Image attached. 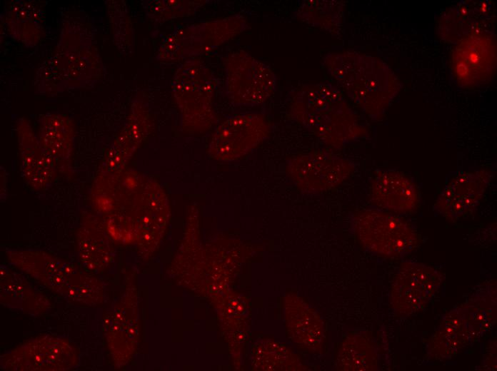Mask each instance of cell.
<instances>
[{"instance_id": "cell-1", "label": "cell", "mask_w": 497, "mask_h": 371, "mask_svg": "<svg viewBox=\"0 0 497 371\" xmlns=\"http://www.w3.org/2000/svg\"><path fill=\"white\" fill-rule=\"evenodd\" d=\"M288 103L292 118L326 144L338 147L360 135L356 116L330 83L303 86L291 93Z\"/></svg>"}, {"instance_id": "cell-2", "label": "cell", "mask_w": 497, "mask_h": 371, "mask_svg": "<svg viewBox=\"0 0 497 371\" xmlns=\"http://www.w3.org/2000/svg\"><path fill=\"white\" fill-rule=\"evenodd\" d=\"M326 73L370 116H376L388 101L383 87V64L355 53L329 54L322 59Z\"/></svg>"}, {"instance_id": "cell-3", "label": "cell", "mask_w": 497, "mask_h": 371, "mask_svg": "<svg viewBox=\"0 0 497 371\" xmlns=\"http://www.w3.org/2000/svg\"><path fill=\"white\" fill-rule=\"evenodd\" d=\"M355 230L366 249L384 257H401L413 251L419 243L411 223L379 210L359 212L355 218Z\"/></svg>"}, {"instance_id": "cell-4", "label": "cell", "mask_w": 497, "mask_h": 371, "mask_svg": "<svg viewBox=\"0 0 497 371\" xmlns=\"http://www.w3.org/2000/svg\"><path fill=\"white\" fill-rule=\"evenodd\" d=\"M353 170L348 160L322 149L293 156L286 165V171L296 186L309 193H323L337 187Z\"/></svg>"}, {"instance_id": "cell-5", "label": "cell", "mask_w": 497, "mask_h": 371, "mask_svg": "<svg viewBox=\"0 0 497 371\" xmlns=\"http://www.w3.org/2000/svg\"><path fill=\"white\" fill-rule=\"evenodd\" d=\"M78 363V350L71 342L48 335L24 342L1 357V367L7 370H65Z\"/></svg>"}, {"instance_id": "cell-6", "label": "cell", "mask_w": 497, "mask_h": 371, "mask_svg": "<svg viewBox=\"0 0 497 371\" xmlns=\"http://www.w3.org/2000/svg\"><path fill=\"white\" fill-rule=\"evenodd\" d=\"M226 72L229 96L236 103H260L276 91L277 80L273 71L245 52L231 56Z\"/></svg>"}, {"instance_id": "cell-7", "label": "cell", "mask_w": 497, "mask_h": 371, "mask_svg": "<svg viewBox=\"0 0 497 371\" xmlns=\"http://www.w3.org/2000/svg\"><path fill=\"white\" fill-rule=\"evenodd\" d=\"M442 275L436 269L418 263H401L392 285L391 300L399 315H410L422 310L439 289Z\"/></svg>"}, {"instance_id": "cell-8", "label": "cell", "mask_w": 497, "mask_h": 371, "mask_svg": "<svg viewBox=\"0 0 497 371\" xmlns=\"http://www.w3.org/2000/svg\"><path fill=\"white\" fill-rule=\"evenodd\" d=\"M268 133V125L260 113L231 117L216 130L210 146L212 157L222 161L239 158L256 147Z\"/></svg>"}, {"instance_id": "cell-9", "label": "cell", "mask_w": 497, "mask_h": 371, "mask_svg": "<svg viewBox=\"0 0 497 371\" xmlns=\"http://www.w3.org/2000/svg\"><path fill=\"white\" fill-rule=\"evenodd\" d=\"M486 171L457 174L438 195L434 210L448 220H457L474 210L491 180Z\"/></svg>"}, {"instance_id": "cell-10", "label": "cell", "mask_w": 497, "mask_h": 371, "mask_svg": "<svg viewBox=\"0 0 497 371\" xmlns=\"http://www.w3.org/2000/svg\"><path fill=\"white\" fill-rule=\"evenodd\" d=\"M11 262L48 288L66 297L69 286L79 272L75 265L41 250L7 251Z\"/></svg>"}, {"instance_id": "cell-11", "label": "cell", "mask_w": 497, "mask_h": 371, "mask_svg": "<svg viewBox=\"0 0 497 371\" xmlns=\"http://www.w3.org/2000/svg\"><path fill=\"white\" fill-rule=\"evenodd\" d=\"M453 61V72L460 82L468 86L478 84L494 71V44L488 36H470L457 46Z\"/></svg>"}, {"instance_id": "cell-12", "label": "cell", "mask_w": 497, "mask_h": 371, "mask_svg": "<svg viewBox=\"0 0 497 371\" xmlns=\"http://www.w3.org/2000/svg\"><path fill=\"white\" fill-rule=\"evenodd\" d=\"M371 195L376 205L396 213L413 211L419 203L418 191L413 181L395 171H381L376 175Z\"/></svg>"}, {"instance_id": "cell-13", "label": "cell", "mask_w": 497, "mask_h": 371, "mask_svg": "<svg viewBox=\"0 0 497 371\" xmlns=\"http://www.w3.org/2000/svg\"><path fill=\"white\" fill-rule=\"evenodd\" d=\"M19 131L21 176L33 188L44 190L54 179L53 158L43 150L26 124L23 129L19 127Z\"/></svg>"}, {"instance_id": "cell-14", "label": "cell", "mask_w": 497, "mask_h": 371, "mask_svg": "<svg viewBox=\"0 0 497 371\" xmlns=\"http://www.w3.org/2000/svg\"><path fill=\"white\" fill-rule=\"evenodd\" d=\"M476 320L471 322L468 311L451 312L431 340V352L443 358L455 355L473 339L475 328H481Z\"/></svg>"}, {"instance_id": "cell-15", "label": "cell", "mask_w": 497, "mask_h": 371, "mask_svg": "<svg viewBox=\"0 0 497 371\" xmlns=\"http://www.w3.org/2000/svg\"><path fill=\"white\" fill-rule=\"evenodd\" d=\"M1 301L29 313H40L49 306L48 298L19 273L1 266Z\"/></svg>"}, {"instance_id": "cell-16", "label": "cell", "mask_w": 497, "mask_h": 371, "mask_svg": "<svg viewBox=\"0 0 497 371\" xmlns=\"http://www.w3.org/2000/svg\"><path fill=\"white\" fill-rule=\"evenodd\" d=\"M101 225L88 221L81 228L78 241L80 260L90 272L100 273L109 262V246Z\"/></svg>"}, {"instance_id": "cell-17", "label": "cell", "mask_w": 497, "mask_h": 371, "mask_svg": "<svg viewBox=\"0 0 497 371\" xmlns=\"http://www.w3.org/2000/svg\"><path fill=\"white\" fill-rule=\"evenodd\" d=\"M73 128L69 120L63 116L53 115L42 122L39 144L53 159L66 158L71 149Z\"/></svg>"}, {"instance_id": "cell-18", "label": "cell", "mask_w": 497, "mask_h": 371, "mask_svg": "<svg viewBox=\"0 0 497 371\" xmlns=\"http://www.w3.org/2000/svg\"><path fill=\"white\" fill-rule=\"evenodd\" d=\"M338 4L333 1L306 0L297 8L295 16L300 21L329 32L339 21Z\"/></svg>"}, {"instance_id": "cell-19", "label": "cell", "mask_w": 497, "mask_h": 371, "mask_svg": "<svg viewBox=\"0 0 497 371\" xmlns=\"http://www.w3.org/2000/svg\"><path fill=\"white\" fill-rule=\"evenodd\" d=\"M66 297L88 305L96 304L102 297L101 282L80 270L70 283Z\"/></svg>"}, {"instance_id": "cell-20", "label": "cell", "mask_w": 497, "mask_h": 371, "mask_svg": "<svg viewBox=\"0 0 497 371\" xmlns=\"http://www.w3.org/2000/svg\"><path fill=\"white\" fill-rule=\"evenodd\" d=\"M353 340L351 343L344 345V363L349 364L346 370H372L376 361L371 345L365 339Z\"/></svg>"}]
</instances>
